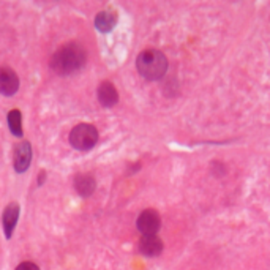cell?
Wrapping results in <instances>:
<instances>
[{"label":"cell","instance_id":"obj_1","mask_svg":"<svg viewBox=\"0 0 270 270\" xmlns=\"http://www.w3.org/2000/svg\"><path fill=\"white\" fill-rule=\"evenodd\" d=\"M85 60L87 54L84 46H81L79 43H67V45L60 46L51 57V68L60 76H68L79 71Z\"/></svg>","mask_w":270,"mask_h":270},{"label":"cell","instance_id":"obj_2","mask_svg":"<svg viewBox=\"0 0 270 270\" xmlns=\"http://www.w3.org/2000/svg\"><path fill=\"white\" fill-rule=\"evenodd\" d=\"M139 74L149 81H158L168 71V59L158 49H145L136 59Z\"/></svg>","mask_w":270,"mask_h":270},{"label":"cell","instance_id":"obj_3","mask_svg":"<svg viewBox=\"0 0 270 270\" xmlns=\"http://www.w3.org/2000/svg\"><path fill=\"white\" fill-rule=\"evenodd\" d=\"M98 142V132L97 128L90 124H79L76 125L71 133H69V144H71L76 150H90L95 144Z\"/></svg>","mask_w":270,"mask_h":270},{"label":"cell","instance_id":"obj_4","mask_svg":"<svg viewBox=\"0 0 270 270\" xmlns=\"http://www.w3.org/2000/svg\"><path fill=\"white\" fill-rule=\"evenodd\" d=\"M136 226L144 236H156V232H158L160 226H161V218L156 210H153V208H147V210H144L137 216Z\"/></svg>","mask_w":270,"mask_h":270},{"label":"cell","instance_id":"obj_5","mask_svg":"<svg viewBox=\"0 0 270 270\" xmlns=\"http://www.w3.org/2000/svg\"><path fill=\"white\" fill-rule=\"evenodd\" d=\"M19 89V77L11 68H0V93L5 97H11Z\"/></svg>","mask_w":270,"mask_h":270},{"label":"cell","instance_id":"obj_6","mask_svg":"<svg viewBox=\"0 0 270 270\" xmlns=\"http://www.w3.org/2000/svg\"><path fill=\"white\" fill-rule=\"evenodd\" d=\"M32 161V145L27 141H22L14 149V169L16 172H25Z\"/></svg>","mask_w":270,"mask_h":270},{"label":"cell","instance_id":"obj_7","mask_svg":"<svg viewBox=\"0 0 270 270\" xmlns=\"http://www.w3.org/2000/svg\"><path fill=\"white\" fill-rule=\"evenodd\" d=\"M139 251L147 258L160 256L163 251V242L158 236H144L139 240Z\"/></svg>","mask_w":270,"mask_h":270},{"label":"cell","instance_id":"obj_8","mask_svg":"<svg viewBox=\"0 0 270 270\" xmlns=\"http://www.w3.org/2000/svg\"><path fill=\"white\" fill-rule=\"evenodd\" d=\"M17 220H19V205L16 202L10 204L5 210H3V216H2V223H3V232L5 237L10 239L13 236V231L17 224Z\"/></svg>","mask_w":270,"mask_h":270},{"label":"cell","instance_id":"obj_9","mask_svg":"<svg viewBox=\"0 0 270 270\" xmlns=\"http://www.w3.org/2000/svg\"><path fill=\"white\" fill-rule=\"evenodd\" d=\"M98 100L104 108H112L119 101V92L114 84L109 81H104L98 87Z\"/></svg>","mask_w":270,"mask_h":270},{"label":"cell","instance_id":"obj_10","mask_svg":"<svg viewBox=\"0 0 270 270\" xmlns=\"http://www.w3.org/2000/svg\"><path fill=\"white\" fill-rule=\"evenodd\" d=\"M95 188H97V182L90 176V174H79L74 179V190L77 195H81L82 198H89L93 195Z\"/></svg>","mask_w":270,"mask_h":270},{"label":"cell","instance_id":"obj_11","mask_svg":"<svg viewBox=\"0 0 270 270\" xmlns=\"http://www.w3.org/2000/svg\"><path fill=\"white\" fill-rule=\"evenodd\" d=\"M116 22H117V16L111 11H100L97 17H95V27L103 33L111 32L116 27Z\"/></svg>","mask_w":270,"mask_h":270},{"label":"cell","instance_id":"obj_12","mask_svg":"<svg viewBox=\"0 0 270 270\" xmlns=\"http://www.w3.org/2000/svg\"><path fill=\"white\" fill-rule=\"evenodd\" d=\"M8 127H10L11 133L17 137L22 136V116L17 109H13L8 112Z\"/></svg>","mask_w":270,"mask_h":270},{"label":"cell","instance_id":"obj_13","mask_svg":"<svg viewBox=\"0 0 270 270\" xmlns=\"http://www.w3.org/2000/svg\"><path fill=\"white\" fill-rule=\"evenodd\" d=\"M16 270H40V269L37 264H33V263H21L16 267Z\"/></svg>","mask_w":270,"mask_h":270}]
</instances>
